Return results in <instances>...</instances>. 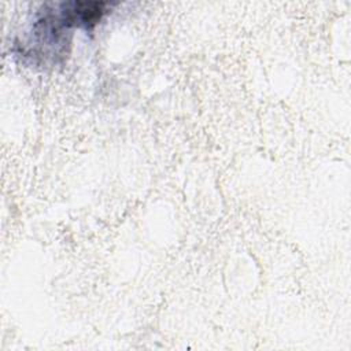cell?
Returning <instances> with one entry per match:
<instances>
[{
	"mask_svg": "<svg viewBox=\"0 0 351 351\" xmlns=\"http://www.w3.org/2000/svg\"><path fill=\"white\" fill-rule=\"evenodd\" d=\"M107 1H60L40 7L27 41L16 44L19 55L37 63L55 64L69 53L73 27L93 29L108 12Z\"/></svg>",
	"mask_w": 351,
	"mask_h": 351,
	"instance_id": "cell-1",
	"label": "cell"
}]
</instances>
